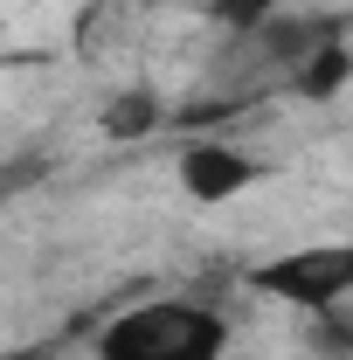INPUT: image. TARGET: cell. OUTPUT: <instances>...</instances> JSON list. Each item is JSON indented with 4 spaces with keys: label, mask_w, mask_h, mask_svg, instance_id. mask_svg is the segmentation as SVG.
Masks as SVG:
<instances>
[{
    "label": "cell",
    "mask_w": 353,
    "mask_h": 360,
    "mask_svg": "<svg viewBox=\"0 0 353 360\" xmlns=\"http://www.w3.org/2000/svg\"><path fill=\"white\" fill-rule=\"evenodd\" d=\"M167 111H160V97L153 90H132V97H118L111 111H104V132L111 139H139V132H153Z\"/></svg>",
    "instance_id": "cell-6"
},
{
    "label": "cell",
    "mask_w": 353,
    "mask_h": 360,
    "mask_svg": "<svg viewBox=\"0 0 353 360\" xmlns=\"http://www.w3.org/2000/svg\"><path fill=\"white\" fill-rule=\"evenodd\" d=\"M208 7H215L222 28H236V35H250L257 21H270V14H277V0H208Z\"/></svg>",
    "instance_id": "cell-7"
},
{
    "label": "cell",
    "mask_w": 353,
    "mask_h": 360,
    "mask_svg": "<svg viewBox=\"0 0 353 360\" xmlns=\"http://www.w3.org/2000/svg\"><path fill=\"white\" fill-rule=\"evenodd\" d=\"M42 174H49V160H42V153H21V160H7V167H0V201L28 194V187H35Z\"/></svg>",
    "instance_id": "cell-8"
},
{
    "label": "cell",
    "mask_w": 353,
    "mask_h": 360,
    "mask_svg": "<svg viewBox=\"0 0 353 360\" xmlns=\"http://www.w3.org/2000/svg\"><path fill=\"white\" fill-rule=\"evenodd\" d=\"M347 77H353V56H347V42H326V49H319V56L305 63V70L291 77V90H298V97H333V90L347 84Z\"/></svg>",
    "instance_id": "cell-5"
},
{
    "label": "cell",
    "mask_w": 353,
    "mask_h": 360,
    "mask_svg": "<svg viewBox=\"0 0 353 360\" xmlns=\"http://www.w3.org/2000/svg\"><path fill=\"white\" fill-rule=\"evenodd\" d=\"M229 319L194 298H146L97 333V360H222Z\"/></svg>",
    "instance_id": "cell-1"
},
{
    "label": "cell",
    "mask_w": 353,
    "mask_h": 360,
    "mask_svg": "<svg viewBox=\"0 0 353 360\" xmlns=\"http://www.w3.org/2000/svg\"><path fill=\"white\" fill-rule=\"evenodd\" d=\"M250 180H264V167H257L250 153L222 146V139H208V146H187V153H180V187H187L194 201H236Z\"/></svg>",
    "instance_id": "cell-4"
},
{
    "label": "cell",
    "mask_w": 353,
    "mask_h": 360,
    "mask_svg": "<svg viewBox=\"0 0 353 360\" xmlns=\"http://www.w3.org/2000/svg\"><path fill=\"white\" fill-rule=\"evenodd\" d=\"M250 284L298 305V312H333L340 298H353V243H305V250H284L270 264L250 270Z\"/></svg>",
    "instance_id": "cell-2"
},
{
    "label": "cell",
    "mask_w": 353,
    "mask_h": 360,
    "mask_svg": "<svg viewBox=\"0 0 353 360\" xmlns=\"http://www.w3.org/2000/svg\"><path fill=\"white\" fill-rule=\"evenodd\" d=\"M340 28L347 21H305V14H270V21H257L250 35H243V49L264 63V70H284V77H298L312 56L326 42H340Z\"/></svg>",
    "instance_id": "cell-3"
},
{
    "label": "cell",
    "mask_w": 353,
    "mask_h": 360,
    "mask_svg": "<svg viewBox=\"0 0 353 360\" xmlns=\"http://www.w3.org/2000/svg\"><path fill=\"white\" fill-rule=\"evenodd\" d=\"M0 360H49L42 347H14V354H0Z\"/></svg>",
    "instance_id": "cell-9"
}]
</instances>
